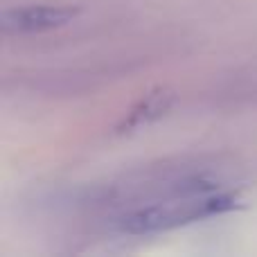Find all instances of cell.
<instances>
[{
    "label": "cell",
    "mask_w": 257,
    "mask_h": 257,
    "mask_svg": "<svg viewBox=\"0 0 257 257\" xmlns=\"http://www.w3.org/2000/svg\"><path fill=\"white\" fill-rule=\"evenodd\" d=\"M235 205L237 194L230 187L228 190L190 192V194L169 196V199H160L154 203L111 214L104 219V223L117 235L149 237L158 235V232H169L181 226H190L194 221L219 217V214L232 210Z\"/></svg>",
    "instance_id": "obj_1"
},
{
    "label": "cell",
    "mask_w": 257,
    "mask_h": 257,
    "mask_svg": "<svg viewBox=\"0 0 257 257\" xmlns=\"http://www.w3.org/2000/svg\"><path fill=\"white\" fill-rule=\"evenodd\" d=\"M79 16V7L72 5H18L0 14V30L5 36L43 34L70 25Z\"/></svg>",
    "instance_id": "obj_2"
},
{
    "label": "cell",
    "mask_w": 257,
    "mask_h": 257,
    "mask_svg": "<svg viewBox=\"0 0 257 257\" xmlns=\"http://www.w3.org/2000/svg\"><path fill=\"white\" fill-rule=\"evenodd\" d=\"M176 104V95L167 88H156L151 93H147L142 99H138L128 113L122 117V122L117 124V133H131L136 128H142L151 122L160 120L163 115H167L172 111V106Z\"/></svg>",
    "instance_id": "obj_3"
}]
</instances>
